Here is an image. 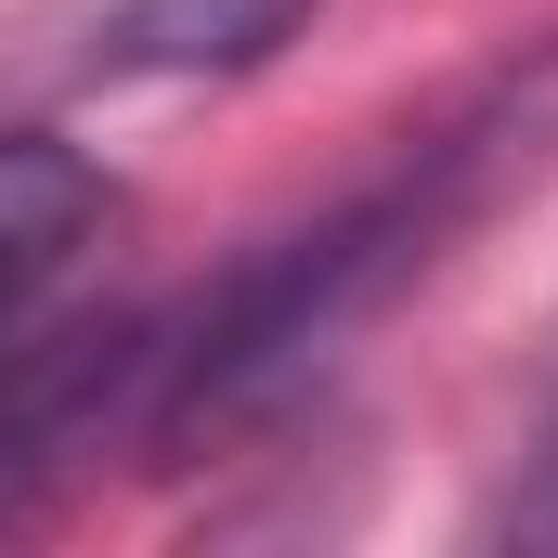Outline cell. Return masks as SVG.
I'll list each match as a JSON object with an SVG mask.
<instances>
[{"label":"cell","mask_w":558,"mask_h":558,"mask_svg":"<svg viewBox=\"0 0 558 558\" xmlns=\"http://www.w3.org/2000/svg\"><path fill=\"white\" fill-rule=\"evenodd\" d=\"M105 234H118V182H105L92 143L0 131V364L65 325V299H78Z\"/></svg>","instance_id":"cell-3"},{"label":"cell","mask_w":558,"mask_h":558,"mask_svg":"<svg viewBox=\"0 0 558 558\" xmlns=\"http://www.w3.org/2000/svg\"><path fill=\"white\" fill-rule=\"evenodd\" d=\"M481 546H533V558H558V390H546V416H533V441L507 454V494L481 507Z\"/></svg>","instance_id":"cell-4"},{"label":"cell","mask_w":558,"mask_h":558,"mask_svg":"<svg viewBox=\"0 0 558 558\" xmlns=\"http://www.w3.org/2000/svg\"><path fill=\"white\" fill-rule=\"evenodd\" d=\"M325 0H65L39 39L52 78L131 92V78H260Z\"/></svg>","instance_id":"cell-2"},{"label":"cell","mask_w":558,"mask_h":558,"mask_svg":"<svg viewBox=\"0 0 558 558\" xmlns=\"http://www.w3.org/2000/svg\"><path fill=\"white\" fill-rule=\"evenodd\" d=\"M558 105V52H533V78H481L454 118H428L390 169H364L338 208L286 221L274 247H247L221 286H195L182 312H156V377H143V454H195L221 428H260L299 403L351 325H377L403 286L481 221V195L507 169H533V131Z\"/></svg>","instance_id":"cell-1"}]
</instances>
